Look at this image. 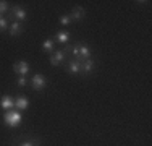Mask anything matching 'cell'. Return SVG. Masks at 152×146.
I'll list each match as a JSON object with an SVG mask.
<instances>
[{
  "label": "cell",
  "mask_w": 152,
  "mask_h": 146,
  "mask_svg": "<svg viewBox=\"0 0 152 146\" xmlns=\"http://www.w3.org/2000/svg\"><path fill=\"white\" fill-rule=\"evenodd\" d=\"M31 86H32V89H34V91H42L47 86L45 76L41 75V73H36V75L32 76V80H31Z\"/></svg>",
  "instance_id": "3"
},
{
  "label": "cell",
  "mask_w": 152,
  "mask_h": 146,
  "mask_svg": "<svg viewBox=\"0 0 152 146\" xmlns=\"http://www.w3.org/2000/svg\"><path fill=\"white\" fill-rule=\"evenodd\" d=\"M7 26H8V23H7V18H5V16H0V32L5 31Z\"/></svg>",
  "instance_id": "18"
},
{
  "label": "cell",
  "mask_w": 152,
  "mask_h": 146,
  "mask_svg": "<svg viewBox=\"0 0 152 146\" xmlns=\"http://www.w3.org/2000/svg\"><path fill=\"white\" fill-rule=\"evenodd\" d=\"M71 54L75 55V60H78V62L91 58V49L83 42H79V44H76V46L71 47Z\"/></svg>",
  "instance_id": "1"
},
{
  "label": "cell",
  "mask_w": 152,
  "mask_h": 146,
  "mask_svg": "<svg viewBox=\"0 0 152 146\" xmlns=\"http://www.w3.org/2000/svg\"><path fill=\"white\" fill-rule=\"evenodd\" d=\"M28 83H29V81H28V78H26V76H20V78L16 80V85L20 86V88H24V86H28Z\"/></svg>",
  "instance_id": "17"
},
{
  "label": "cell",
  "mask_w": 152,
  "mask_h": 146,
  "mask_svg": "<svg viewBox=\"0 0 152 146\" xmlns=\"http://www.w3.org/2000/svg\"><path fill=\"white\" fill-rule=\"evenodd\" d=\"M66 70L68 73H71V75H78V73H81V62H78V60H70L68 62V65H66Z\"/></svg>",
  "instance_id": "9"
},
{
  "label": "cell",
  "mask_w": 152,
  "mask_h": 146,
  "mask_svg": "<svg viewBox=\"0 0 152 146\" xmlns=\"http://www.w3.org/2000/svg\"><path fill=\"white\" fill-rule=\"evenodd\" d=\"M15 107L20 109V111H26V109L29 107V99L24 97V96L16 97V99H15Z\"/></svg>",
  "instance_id": "11"
},
{
  "label": "cell",
  "mask_w": 152,
  "mask_h": 146,
  "mask_svg": "<svg viewBox=\"0 0 152 146\" xmlns=\"http://www.w3.org/2000/svg\"><path fill=\"white\" fill-rule=\"evenodd\" d=\"M96 68V62L92 58H86V60L81 62V73L83 75H91Z\"/></svg>",
  "instance_id": "7"
},
{
  "label": "cell",
  "mask_w": 152,
  "mask_h": 146,
  "mask_svg": "<svg viewBox=\"0 0 152 146\" xmlns=\"http://www.w3.org/2000/svg\"><path fill=\"white\" fill-rule=\"evenodd\" d=\"M10 13H12V16H15L16 21H20V23H21V21H24V20L28 18L26 10H24L23 7H20V5H15V7L12 8V12H10Z\"/></svg>",
  "instance_id": "6"
},
{
  "label": "cell",
  "mask_w": 152,
  "mask_h": 146,
  "mask_svg": "<svg viewBox=\"0 0 152 146\" xmlns=\"http://www.w3.org/2000/svg\"><path fill=\"white\" fill-rule=\"evenodd\" d=\"M20 146H36V141H34V140H29V141H24V143H21Z\"/></svg>",
  "instance_id": "19"
},
{
  "label": "cell",
  "mask_w": 152,
  "mask_h": 146,
  "mask_svg": "<svg viewBox=\"0 0 152 146\" xmlns=\"http://www.w3.org/2000/svg\"><path fill=\"white\" fill-rule=\"evenodd\" d=\"M84 16H86V10L83 8V7H75V8L71 10V20L81 21Z\"/></svg>",
  "instance_id": "10"
},
{
  "label": "cell",
  "mask_w": 152,
  "mask_h": 146,
  "mask_svg": "<svg viewBox=\"0 0 152 146\" xmlns=\"http://www.w3.org/2000/svg\"><path fill=\"white\" fill-rule=\"evenodd\" d=\"M71 15H61L60 16V24H63V26H68V24H71Z\"/></svg>",
  "instance_id": "15"
},
{
  "label": "cell",
  "mask_w": 152,
  "mask_h": 146,
  "mask_svg": "<svg viewBox=\"0 0 152 146\" xmlns=\"http://www.w3.org/2000/svg\"><path fill=\"white\" fill-rule=\"evenodd\" d=\"M0 107H2L3 111H12V109L15 107V101H13V97H10L8 94L2 96V99H0Z\"/></svg>",
  "instance_id": "8"
},
{
  "label": "cell",
  "mask_w": 152,
  "mask_h": 146,
  "mask_svg": "<svg viewBox=\"0 0 152 146\" xmlns=\"http://www.w3.org/2000/svg\"><path fill=\"white\" fill-rule=\"evenodd\" d=\"M21 32H23V24H21L20 21H13V23L10 24V34L12 36H20Z\"/></svg>",
  "instance_id": "13"
},
{
  "label": "cell",
  "mask_w": 152,
  "mask_h": 146,
  "mask_svg": "<svg viewBox=\"0 0 152 146\" xmlns=\"http://www.w3.org/2000/svg\"><path fill=\"white\" fill-rule=\"evenodd\" d=\"M21 120H23V117L18 111H7L5 114H3V122H5L7 127H12V128H16V127H20Z\"/></svg>",
  "instance_id": "2"
},
{
  "label": "cell",
  "mask_w": 152,
  "mask_h": 146,
  "mask_svg": "<svg viewBox=\"0 0 152 146\" xmlns=\"http://www.w3.org/2000/svg\"><path fill=\"white\" fill-rule=\"evenodd\" d=\"M65 58H66V54L63 52V49L53 50V52L50 54V65H53V67H60V65L65 62Z\"/></svg>",
  "instance_id": "4"
},
{
  "label": "cell",
  "mask_w": 152,
  "mask_h": 146,
  "mask_svg": "<svg viewBox=\"0 0 152 146\" xmlns=\"http://www.w3.org/2000/svg\"><path fill=\"white\" fill-rule=\"evenodd\" d=\"M8 12V2H5V0H0V16H2L3 13Z\"/></svg>",
  "instance_id": "16"
},
{
  "label": "cell",
  "mask_w": 152,
  "mask_h": 146,
  "mask_svg": "<svg viewBox=\"0 0 152 146\" xmlns=\"http://www.w3.org/2000/svg\"><path fill=\"white\" fill-rule=\"evenodd\" d=\"M29 70H31L29 63L24 62V60H20V62H16V63H13V72L20 76H26L28 73H29Z\"/></svg>",
  "instance_id": "5"
},
{
  "label": "cell",
  "mask_w": 152,
  "mask_h": 146,
  "mask_svg": "<svg viewBox=\"0 0 152 146\" xmlns=\"http://www.w3.org/2000/svg\"><path fill=\"white\" fill-rule=\"evenodd\" d=\"M42 50L47 54H52L53 50H55V41H53L52 38H49V39H45L44 42H42Z\"/></svg>",
  "instance_id": "12"
},
{
  "label": "cell",
  "mask_w": 152,
  "mask_h": 146,
  "mask_svg": "<svg viewBox=\"0 0 152 146\" xmlns=\"http://www.w3.org/2000/svg\"><path fill=\"white\" fill-rule=\"evenodd\" d=\"M55 39H57V42L66 46V44L70 42V32H68V31H60V32H57Z\"/></svg>",
  "instance_id": "14"
}]
</instances>
